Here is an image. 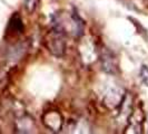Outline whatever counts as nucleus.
Listing matches in <instances>:
<instances>
[{
  "label": "nucleus",
  "mask_w": 148,
  "mask_h": 134,
  "mask_svg": "<svg viewBox=\"0 0 148 134\" xmlns=\"http://www.w3.org/2000/svg\"><path fill=\"white\" fill-rule=\"evenodd\" d=\"M101 67L103 70L109 74H114L117 70V61L115 56L108 50H104L101 54Z\"/></svg>",
  "instance_id": "20e7f679"
},
{
  "label": "nucleus",
  "mask_w": 148,
  "mask_h": 134,
  "mask_svg": "<svg viewBox=\"0 0 148 134\" xmlns=\"http://www.w3.org/2000/svg\"><path fill=\"white\" fill-rule=\"evenodd\" d=\"M123 102H124V95H123V92L118 88L109 90L104 99L105 105L109 108H116L123 104Z\"/></svg>",
  "instance_id": "7ed1b4c3"
},
{
  "label": "nucleus",
  "mask_w": 148,
  "mask_h": 134,
  "mask_svg": "<svg viewBox=\"0 0 148 134\" xmlns=\"http://www.w3.org/2000/svg\"><path fill=\"white\" fill-rule=\"evenodd\" d=\"M9 28H11L15 32H18V34L22 32V30H23V25H22L21 18L18 15H15L10 19Z\"/></svg>",
  "instance_id": "423d86ee"
},
{
  "label": "nucleus",
  "mask_w": 148,
  "mask_h": 134,
  "mask_svg": "<svg viewBox=\"0 0 148 134\" xmlns=\"http://www.w3.org/2000/svg\"><path fill=\"white\" fill-rule=\"evenodd\" d=\"M17 122H18L17 128L19 130V132H21V133H29V132H32V127L35 125L34 119H31L29 116L25 115V116H21Z\"/></svg>",
  "instance_id": "39448f33"
},
{
  "label": "nucleus",
  "mask_w": 148,
  "mask_h": 134,
  "mask_svg": "<svg viewBox=\"0 0 148 134\" xmlns=\"http://www.w3.org/2000/svg\"><path fill=\"white\" fill-rule=\"evenodd\" d=\"M44 43L46 48L51 55L56 57H62L65 55L67 49L66 34L61 30L52 27V29L46 34Z\"/></svg>",
  "instance_id": "f257e3e1"
},
{
  "label": "nucleus",
  "mask_w": 148,
  "mask_h": 134,
  "mask_svg": "<svg viewBox=\"0 0 148 134\" xmlns=\"http://www.w3.org/2000/svg\"><path fill=\"white\" fill-rule=\"evenodd\" d=\"M139 75H140L141 82L148 87V66L143 65L140 68V72H139Z\"/></svg>",
  "instance_id": "6e6552de"
},
{
  "label": "nucleus",
  "mask_w": 148,
  "mask_h": 134,
  "mask_svg": "<svg viewBox=\"0 0 148 134\" xmlns=\"http://www.w3.org/2000/svg\"><path fill=\"white\" fill-rule=\"evenodd\" d=\"M42 123L47 128L53 132H58L62 128L64 119L58 111H47L42 115Z\"/></svg>",
  "instance_id": "f03ea898"
},
{
  "label": "nucleus",
  "mask_w": 148,
  "mask_h": 134,
  "mask_svg": "<svg viewBox=\"0 0 148 134\" xmlns=\"http://www.w3.org/2000/svg\"><path fill=\"white\" fill-rule=\"evenodd\" d=\"M39 3L40 0H25V8L29 14H32L38 8Z\"/></svg>",
  "instance_id": "0eeeda50"
}]
</instances>
